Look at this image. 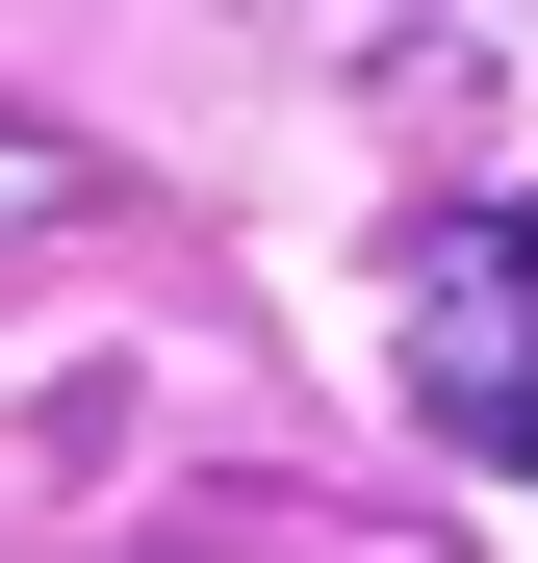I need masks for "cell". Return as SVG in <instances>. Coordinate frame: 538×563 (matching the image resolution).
Instances as JSON below:
<instances>
[{
  "label": "cell",
  "instance_id": "2",
  "mask_svg": "<svg viewBox=\"0 0 538 563\" xmlns=\"http://www.w3.org/2000/svg\"><path fill=\"white\" fill-rule=\"evenodd\" d=\"M103 206V154H52V129H0V231H77Z\"/></svg>",
  "mask_w": 538,
  "mask_h": 563
},
{
  "label": "cell",
  "instance_id": "1",
  "mask_svg": "<svg viewBox=\"0 0 538 563\" xmlns=\"http://www.w3.org/2000/svg\"><path fill=\"white\" fill-rule=\"evenodd\" d=\"M385 308H410V410L462 435V461H513V487H538V282H513V231L436 206V231L385 256Z\"/></svg>",
  "mask_w": 538,
  "mask_h": 563
},
{
  "label": "cell",
  "instance_id": "3",
  "mask_svg": "<svg viewBox=\"0 0 538 563\" xmlns=\"http://www.w3.org/2000/svg\"><path fill=\"white\" fill-rule=\"evenodd\" d=\"M487 231H513V282H538V179H513V206H487Z\"/></svg>",
  "mask_w": 538,
  "mask_h": 563
}]
</instances>
